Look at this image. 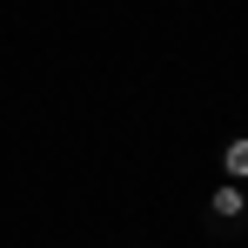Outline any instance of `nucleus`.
<instances>
[{"label":"nucleus","instance_id":"nucleus-1","mask_svg":"<svg viewBox=\"0 0 248 248\" xmlns=\"http://www.w3.org/2000/svg\"><path fill=\"white\" fill-rule=\"evenodd\" d=\"M242 221H248V188L221 174V188L208 195V235H235Z\"/></svg>","mask_w":248,"mask_h":248},{"label":"nucleus","instance_id":"nucleus-2","mask_svg":"<svg viewBox=\"0 0 248 248\" xmlns=\"http://www.w3.org/2000/svg\"><path fill=\"white\" fill-rule=\"evenodd\" d=\"M221 174H228V181H248V134H235V141L221 148Z\"/></svg>","mask_w":248,"mask_h":248}]
</instances>
